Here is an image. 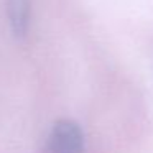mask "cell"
I'll return each instance as SVG.
<instances>
[{"label":"cell","mask_w":153,"mask_h":153,"mask_svg":"<svg viewBox=\"0 0 153 153\" xmlns=\"http://www.w3.org/2000/svg\"><path fill=\"white\" fill-rule=\"evenodd\" d=\"M7 10L12 30L17 36H25L30 25V2L28 0H7Z\"/></svg>","instance_id":"7a4b0ae2"},{"label":"cell","mask_w":153,"mask_h":153,"mask_svg":"<svg viewBox=\"0 0 153 153\" xmlns=\"http://www.w3.org/2000/svg\"><path fill=\"white\" fill-rule=\"evenodd\" d=\"M45 153H84V135L73 120H59L48 135Z\"/></svg>","instance_id":"6da1fadb"}]
</instances>
